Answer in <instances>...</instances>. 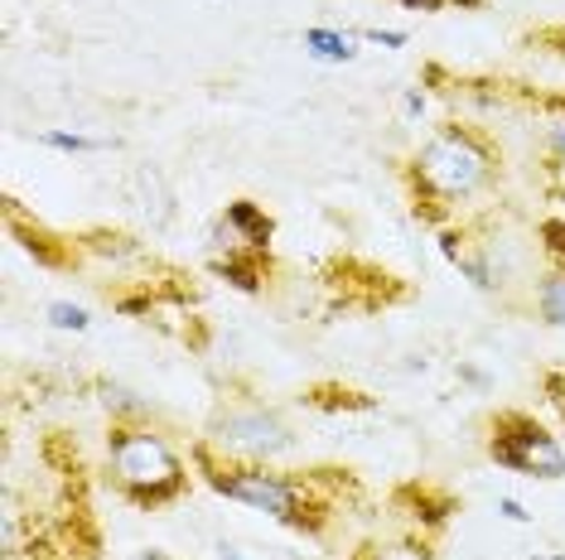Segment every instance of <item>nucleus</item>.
Segmentation results:
<instances>
[{"label": "nucleus", "instance_id": "nucleus-1", "mask_svg": "<svg viewBox=\"0 0 565 560\" xmlns=\"http://www.w3.org/2000/svg\"><path fill=\"white\" fill-rule=\"evenodd\" d=\"M194 464H199V474L213 493H223V498H233V503H247V507H256V513H271L276 521H286V527H295V531H319L324 517H329V507L305 488V478L276 474V469H266V464L213 460L209 440L194 450Z\"/></svg>", "mask_w": 565, "mask_h": 560}, {"label": "nucleus", "instance_id": "nucleus-2", "mask_svg": "<svg viewBox=\"0 0 565 560\" xmlns=\"http://www.w3.org/2000/svg\"><path fill=\"white\" fill-rule=\"evenodd\" d=\"M493 180V150L469 126H440L411 160V184H416V213L440 218V203L473 198Z\"/></svg>", "mask_w": 565, "mask_h": 560}, {"label": "nucleus", "instance_id": "nucleus-3", "mask_svg": "<svg viewBox=\"0 0 565 560\" xmlns=\"http://www.w3.org/2000/svg\"><path fill=\"white\" fill-rule=\"evenodd\" d=\"M107 464H111V478L117 488L131 498L136 507H164L184 493V464L179 454L164 444L156 430H140L131 420H117L107 435Z\"/></svg>", "mask_w": 565, "mask_h": 560}, {"label": "nucleus", "instance_id": "nucleus-4", "mask_svg": "<svg viewBox=\"0 0 565 560\" xmlns=\"http://www.w3.org/2000/svg\"><path fill=\"white\" fill-rule=\"evenodd\" d=\"M488 454H493L503 469L526 478H565V450L556 444V435H546L532 416L522 411H503L493 420V440H488Z\"/></svg>", "mask_w": 565, "mask_h": 560}, {"label": "nucleus", "instance_id": "nucleus-5", "mask_svg": "<svg viewBox=\"0 0 565 560\" xmlns=\"http://www.w3.org/2000/svg\"><path fill=\"white\" fill-rule=\"evenodd\" d=\"M227 460H242V464H256V460H276L280 450H290V435L276 416L266 411H227L213 420V440Z\"/></svg>", "mask_w": 565, "mask_h": 560}, {"label": "nucleus", "instance_id": "nucleus-6", "mask_svg": "<svg viewBox=\"0 0 565 560\" xmlns=\"http://www.w3.org/2000/svg\"><path fill=\"white\" fill-rule=\"evenodd\" d=\"M227 227H233L237 241H242V247H252V251H266V247H271V237H276V223L266 218L256 203H247V198L227 203Z\"/></svg>", "mask_w": 565, "mask_h": 560}, {"label": "nucleus", "instance_id": "nucleus-7", "mask_svg": "<svg viewBox=\"0 0 565 560\" xmlns=\"http://www.w3.org/2000/svg\"><path fill=\"white\" fill-rule=\"evenodd\" d=\"M213 271H217V276H227L237 290H247V295H256V290H262V251H252V247H233L227 257H217V261H213Z\"/></svg>", "mask_w": 565, "mask_h": 560}, {"label": "nucleus", "instance_id": "nucleus-8", "mask_svg": "<svg viewBox=\"0 0 565 560\" xmlns=\"http://www.w3.org/2000/svg\"><path fill=\"white\" fill-rule=\"evenodd\" d=\"M305 49L319 58V63H349L358 49L349 34H339V30H305Z\"/></svg>", "mask_w": 565, "mask_h": 560}, {"label": "nucleus", "instance_id": "nucleus-9", "mask_svg": "<svg viewBox=\"0 0 565 560\" xmlns=\"http://www.w3.org/2000/svg\"><path fill=\"white\" fill-rule=\"evenodd\" d=\"M10 233H15V237H24L20 247L30 251V257L40 261V266H63V261H68V257H63L58 247H49V241H54V237H49V233H40V227H20V218H15V213H10Z\"/></svg>", "mask_w": 565, "mask_h": 560}, {"label": "nucleus", "instance_id": "nucleus-10", "mask_svg": "<svg viewBox=\"0 0 565 560\" xmlns=\"http://www.w3.org/2000/svg\"><path fill=\"white\" fill-rule=\"evenodd\" d=\"M40 140L49 150H68V155H93V150H107V140H93V136H78V131H44Z\"/></svg>", "mask_w": 565, "mask_h": 560}, {"label": "nucleus", "instance_id": "nucleus-11", "mask_svg": "<svg viewBox=\"0 0 565 560\" xmlns=\"http://www.w3.org/2000/svg\"><path fill=\"white\" fill-rule=\"evenodd\" d=\"M542 314H546V324H556V329H565V276H551L546 286H542Z\"/></svg>", "mask_w": 565, "mask_h": 560}, {"label": "nucleus", "instance_id": "nucleus-12", "mask_svg": "<svg viewBox=\"0 0 565 560\" xmlns=\"http://www.w3.org/2000/svg\"><path fill=\"white\" fill-rule=\"evenodd\" d=\"M310 401L329 406V411H339V406H343V411H372V397H363V391H349V387H329V397H324V391H315Z\"/></svg>", "mask_w": 565, "mask_h": 560}, {"label": "nucleus", "instance_id": "nucleus-13", "mask_svg": "<svg viewBox=\"0 0 565 560\" xmlns=\"http://www.w3.org/2000/svg\"><path fill=\"white\" fill-rule=\"evenodd\" d=\"M542 247H546L551 266H556V276H565V223L561 218H546L542 223Z\"/></svg>", "mask_w": 565, "mask_h": 560}, {"label": "nucleus", "instance_id": "nucleus-14", "mask_svg": "<svg viewBox=\"0 0 565 560\" xmlns=\"http://www.w3.org/2000/svg\"><path fill=\"white\" fill-rule=\"evenodd\" d=\"M358 560H430L426 546L406 541V546H363V556Z\"/></svg>", "mask_w": 565, "mask_h": 560}, {"label": "nucleus", "instance_id": "nucleus-15", "mask_svg": "<svg viewBox=\"0 0 565 560\" xmlns=\"http://www.w3.org/2000/svg\"><path fill=\"white\" fill-rule=\"evenodd\" d=\"M49 324H58V329H73V334H83V329L93 324V320H87L83 304H49Z\"/></svg>", "mask_w": 565, "mask_h": 560}, {"label": "nucleus", "instance_id": "nucleus-16", "mask_svg": "<svg viewBox=\"0 0 565 560\" xmlns=\"http://www.w3.org/2000/svg\"><path fill=\"white\" fill-rule=\"evenodd\" d=\"M102 401H107V411H111V406H117V416H121V420H126V416H140V411H146V406L131 401V391H121V387H107V397H102Z\"/></svg>", "mask_w": 565, "mask_h": 560}, {"label": "nucleus", "instance_id": "nucleus-17", "mask_svg": "<svg viewBox=\"0 0 565 560\" xmlns=\"http://www.w3.org/2000/svg\"><path fill=\"white\" fill-rule=\"evenodd\" d=\"M363 40H367V44H382V49H402L406 34H402V30H367Z\"/></svg>", "mask_w": 565, "mask_h": 560}, {"label": "nucleus", "instance_id": "nucleus-18", "mask_svg": "<svg viewBox=\"0 0 565 560\" xmlns=\"http://www.w3.org/2000/svg\"><path fill=\"white\" fill-rule=\"evenodd\" d=\"M546 391H551V401H556V411H561V420H565V377L551 373V377H546Z\"/></svg>", "mask_w": 565, "mask_h": 560}, {"label": "nucleus", "instance_id": "nucleus-19", "mask_svg": "<svg viewBox=\"0 0 565 560\" xmlns=\"http://www.w3.org/2000/svg\"><path fill=\"white\" fill-rule=\"evenodd\" d=\"M498 513H503L508 521H526V517H532V513H526V507H522L518 498H503V503H498Z\"/></svg>", "mask_w": 565, "mask_h": 560}, {"label": "nucleus", "instance_id": "nucleus-20", "mask_svg": "<svg viewBox=\"0 0 565 560\" xmlns=\"http://www.w3.org/2000/svg\"><path fill=\"white\" fill-rule=\"evenodd\" d=\"M396 6H406V10H445L449 0H396Z\"/></svg>", "mask_w": 565, "mask_h": 560}, {"label": "nucleus", "instance_id": "nucleus-21", "mask_svg": "<svg viewBox=\"0 0 565 560\" xmlns=\"http://www.w3.org/2000/svg\"><path fill=\"white\" fill-rule=\"evenodd\" d=\"M402 107H406V117H420V111H426V97H420V93H406Z\"/></svg>", "mask_w": 565, "mask_h": 560}, {"label": "nucleus", "instance_id": "nucleus-22", "mask_svg": "<svg viewBox=\"0 0 565 560\" xmlns=\"http://www.w3.org/2000/svg\"><path fill=\"white\" fill-rule=\"evenodd\" d=\"M551 146H556L561 155H565V121H556V126H551Z\"/></svg>", "mask_w": 565, "mask_h": 560}, {"label": "nucleus", "instance_id": "nucleus-23", "mask_svg": "<svg viewBox=\"0 0 565 560\" xmlns=\"http://www.w3.org/2000/svg\"><path fill=\"white\" fill-rule=\"evenodd\" d=\"M217 551H223V560H242V556H237V546H227V541L217 546Z\"/></svg>", "mask_w": 565, "mask_h": 560}, {"label": "nucleus", "instance_id": "nucleus-24", "mask_svg": "<svg viewBox=\"0 0 565 560\" xmlns=\"http://www.w3.org/2000/svg\"><path fill=\"white\" fill-rule=\"evenodd\" d=\"M140 560H170L164 551H140Z\"/></svg>", "mask_w": 565, "mask_h": 560}, {"label": "nucleus", "instance_id": "nucleus-25", "mask_svg": "<svg viewBox=\"0 0 565 560\" xmlns=\"http://www.w3.org/2000/svg\"><path fill=\"white\" fill-rule=\"evenodd\" d=\"M455 6H479V0H455Z\"/></svg>", "mask_w": 565, "mask_h": 560}, {"label": "nucleus", "instance_id": "nucleus-26", "mask_svg": "<svg viewBox=\"0 0 565 560\" xmlns=\"http://www.w3.org/2000/svg\"><path fill=\"white\" fill-rule=\"evenodd\" d=\"M536 560H565V556H536Z\"/></svg>", "mask_w": 565, "mask_h": 560}]
</instances>
